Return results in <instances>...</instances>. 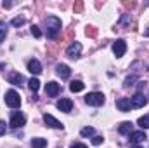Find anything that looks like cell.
<instances>
[{"instance_id":"cell-7","label":"cell","mask_w":149,"mask_h":148,"mask_svg":"<svg viewBox=\"0 0 149 148\" xmlns=\"http://www.w3.org/2000/svg\"><path fill=\"white\" fill-rule=\"evenodd\" d=\"M66 54H68V58H71V59L80 58V54H81V44H80V42H73V44L66 49Z\"/></svg>"},{"instance_id":"cell-15","label":"cell","mask_w":149,"mask_h":148,"mask_svg":"<svg viewBox=\"0 0 149 148\" xmlns=\"http://www.w3.org/2000/svg\"><path fill=\"white\" fill-rule=\"evenodd\" d=\"M28 70L33 75H40L42 73V65H40V61H38V59H31V61L28 63Z\"/></svg>"},{"instance_id":"cell-29","label":"cell","mask_w":149,"mask_h":148,"mask_svg":"<svg viewBox=\"0 0 149 148\" xmlns=\"http://www.w3.org/2000/svg\"><path fill=\"white\" fill-rule=\"evenodd\" d=\"M135 80H137V77H127V78H125V85H127V87H130V85H134V82H135Z\"/></svg>"},{"instance_id":"cell-23","label":"cell","mask_w":149,"mask_h":148,"mask_svg":"<svg viewBox=\"0 0 149 148\" xmlns=\"http://www.w3.org/2000/svg\"><path fill=\"white\" fill-rule=\"evenodd\" d=\"M85 35L90 37V38L97 37V28H95V26H87V28H85Z\"/></svg>"},{"instance_id":"cell-6","label":"cell","mask_w":149,"mask_h":148,"mask_svg":"<svg viewBox=\"0 0 149 148\" xmlns=\"http://www.w3.org/2000/svg\"><path fill=\"white\" fill-rule=\"evenodd\" d=\"M130 103H132V108H142V106L148 105V98L142 92H137V94H134V98L130 99Z\"/></svg>"},{"instance_id":"cell-33","label":"cell","mask_w":149,"mask_h":148,"mask_svg":"<svg viewBox=\"0 0 149 148\" xmlns=\"http://www.w3.org/2000/svg\"><path fill=\"white\" fill-rule=\"evenodd\" d=\"M2 5H3V9H9V7H10V5H12V4H10V2H3V4H2Z\"/></svg>"},{"instance_id":"cell-9","label":"cell","mask_w":149,"mask_h":148,"mask_svg":"<svg viewBox=\"0 0 149 148\" xmlns=\"http://www.w3.org/2000/svg\"><path fill=\"white\" fill-rule=\"evenodd\" d=\"M43 122H45L49 127H54V129H63V127H64V125L56 118V117H52V115H49V113H45V115H43Z\"/></svg>"},{"instance_id":"cell-17","label":"cell","mask_w":149,"mask_h":148,"mask_svg":"<svg viewBox=\"0 0 149 148\" xmlns=\"http://www.w3.org/2000/svg\"><path fill=\"white\" fill-rule=\"evenodd\" d=\"M83 82L81 80H73L71 84H70V91L71 92H80V91H83Z\"/></svg>"},{"instance_id":"cell-8","label":"cell","mask_w":149,"mask_h":148,"mask_svg":"<svg viewBox=\"0 0 149 148\" xmlns=\"http://www.w3.org/2000/svg\"><path fill=\"white\" fill-rule=\"evenodd\" d=\"M59 91H61V87H59L57 82H54V80L47 82V85H45V92H47L50 98H56V96L59 94Z\"/></svg>"},{"instance_id":"cell-26","label":"cell","mask_w":149,"mask_h":148,"mask_svg":"<svg viewBox=\"0 0 149 148\" xmlns=\"http://www.w3.org/2000/svg\"><path fill=\"white\" fill-rule=\"evenodd\" d=\"M73 9H74V12H76V14H80V12L83 11V2H81V0H78V2H74Z\"/></svg>"},{"instance_id":"cell-25","label":"cell","mask_w":149,"mask_h":148,"mask_svg":"<svg viewBox=\"0 0 149 148\" xmlns=\"http://www.w3.org/2000/svg\"><path fill=\"white\" fill-rule=\"evenodd\" d=\"M80 134L85 136V138H87V136H94V127H83Z\"/></svg>"},{"instance_id":"cell-32","label":"cell","mask_w":149,"mask_h":148,"mask_svg":"<svg viewBox=\"0 0 149 148\" xmlns=\"http://www.w3.org/2000/svg\"><path fill=\"white\" fill-rule=\"evenodd\" d=\"M70 148H87V145H83V143H73Z\"/></svg>"},{"instance_id":"cell-31","label":"cell","mask_w":149,"mask_h":148,"mask_svg":"<svg viewBox=\"0 0 149 148\" xmlns=\"http://www.w3.org/2000/svg\"><path fill=\"white\" fill-rule=\"evenodd\" d=\"M3 134H5V122L0 120V136H3Z\"/></svg>"},{"instance_id":"cell-22","label":"cell","mask_w":149,"mask_h":148,"mask_svg":"<svg viewBox=\"0 0 149 148\" xmlns=\"http://www.w3.org/2000/svg\"><path fill=\"white\" fill-rule=\"evenodd\" d=\"M24 23H26V19H24L23 16H17V18H14V19L10 21V25H12V26H17V28H19V26H23Z\"/></svg>"},{"instance_id":"cell-11","label":"cell","mask_w":149,"mask_h":148,"mask_svg":"<svg viewBox=\"0 0 149 148\" xmlns=\"http://www.w3.org/2000/svg\"><path fill=\"white\" fill-rule=\"evenodd\" d=\"M146 140H148V136H146L144 131H134L130 134V143H134V145H139V143H142Z\"/></svg>"},{"instance_id":"cell-27","label":"cell","mask_w":149,"mask_h":148,"mask_svg":"<svg viewBox=\"0 0 149 148\" xmlns=\"http://www.w3.org/2000/svg\"><path fill=\"white\" fill-rule=\"evenodd\" d=\"M92 143H94L95 147H99V145L104 143V138H102V136H94V138H92Z\"/></svg>"},{"instance_id":"cell-30","label":"cell","mask_w":149,"mask_h":148,"mask_svg":"<svg viewBox=\"0 0 149 148\" xmlns=\"http://www.w3.org/2000/svg\"><path fill=\"white\" fill-rule=\"evenodd\" d=\"M123 5H125L127 9H134L137 4H135V2H128V0H125V2H123Z\"/></svg>"},{"instance_id":"cell-28","label":"cell","mask_w":149,"mask_h":148,"mask_svg":"<svg viewBox=\"0 0 149 148\" xmlns=\"http://www.w3.org/2000/svg\"><path fill=\"white\" fill-rule=\"evenodd\" d=\"M31 33H33V37H37V38L42 37V32H40V28H38L37 25H33V26H31Z\"/></svg>"},{"instance_id":"cell-21","label":"cell","mask_w":149,"mask_h":148,"mask_svg":"<svg viewBox=\"0 0 149 148\" xmlns=\"http://www.w3.org/2000/svg\"><path fill=\"white\" fill-rule=\"evenodd\" d=\"M28 87L31 89V92H37L38 89H40V82H38V78H31V80L28 82Z\"/></svg>"},{"instance_id":"cell-34","label":"cell","mask_w":149,"mask_h":148,"mask_svg":"<svg viewBox=\"0 0 149 148\" xmlns=\"http://www.w3.org/2000/svg\"><path fill=\"white\" fill-rule=\"evenodd\" d=\"M144 35H146V37H149V28L146 30V32H144Z\"/></svg>"},{"instance_id":"cell-35","label":"cell","mask_w":149,"mask_h":148,"mask_svg":"<svg viewBox=\"0 0 149 148\" xmlns=\"http://www.w3.org/2000/svg\"><path fill=\"white\" fill-rule=\"evenodd\" d=\"M134 148H142V147H139V145H134Z\"/></svg>"},{"instance_id":"cell-2","label":"cell","mask_w":149,"mask_h":148,"mask_svg":"<svg viewBox=\"0 0 149 148\" xmlns=\"http://www.w3.org/2000/svg\"><path fill=\"white\" fill-rule=\"evenodd\" d=\"M104 101H106V98L102 92H88L85 96V103L90 106H101V105H104Z\"/></svg>"},{"instance_id":"cell-18","label":"cell","mask_w":149,"mask_h":148,"mask_svg":"<svg viewBox=\"0 0 149 148\" xmlns=\"http://www.w3.org/2000/svg\"><path fill=\"white\" fill-rule=\"evenodd\" d=\"M31 147L33 148H45L47 147V140H43V138H33L31 140Z\"/></svg>"},{"instance_id":"cell-19","label":"cell","mask_w":149,"mask_h":148,"mask_svg":"<svg viewBox=\"0 0 149 148\" xmlns=\"http://www.w3.org/2000/svg\"><path fill=\"white\" fill-rule=\"evenodd\" d=\"M137 124H139V127L144 131V129H149V113L148 115H144V117H141L139 120H137Z\"/></svg>"},{"instance_id":"cell-12","label":"cell","mask_w":149,"mask_h":148,"mask_svg":"<svg viewBox=\"0 0 149 148\" xmlns=\"http://www.w3.org/2000/svg\"><path fill=\"white\" fill-rule=\"evenodd\" d=\"M116 108L120 111H130L132 103H130L128 98H120V99H116Z\"/></svg>"},{"instance_id":"cell-1","label":"cell","mask_w":149,"mask_h":148,"mask_svg":"<svg viewBox=\"0 0 149 148\" xmlns=\"http://www.w3.org/2000/svg\"><path fill=\"white\" fill-rule=\"evenodd\" d=\"M45 26H47V37L56 38L57 33L61 32V19L56 16H47L45 18Z\"/></svg>"},{"instance_id":"cell-16","label":"cell","mask_w":149,"mask_h":148,"mask_svg":"<svg viewBox=\"0 0 149 148\" xmlns=\"http://www.w3.org/2000/svg\"><path fill=\"white\" fill-rule=\"evenodd\" d=\"M9 82H10L12 85H21V84L24 82V78H23V75L21 73L12 72V73H9Z\"/></svg>"},{"instance_id":"cell-4","label":"cell","mask_w":149,"mask_h":148,"mask_svg":"<svg viewBox=\"0 0 149 148\" xmlns=\"http://www.w3.org/2000/svg\"><path fill=\"white\" fill-rule=\"evenodd\" d=\"M24 124H26V117L21 111H14L12 117H10V127L17 129V127H23Z\"/></svg>"},{"instance_id":"cell-3","label":"cell","mask_w":149,"mask_h":148,"mask_svg":"<svg viewBox=\"0 0 149 148\" xmlns=\"http://www.w3.org/2000/svg\"><path fill=\"white\" fill-rule=\"evenodd\" d=\"M5 105L7 106H10V108H19V105H21V98H19V94L16 92V91H7L5 92Z\"/></svg>"},{"instance_id":"cell-10","label":"cell","mask_w":149,"mask_h":148,"mask_svg":"<svg viewBox=\"0 0 149 148\" xmlns=\"http://www.w3.org/2000/svg\"><path fill=\"white\" fill-rule=\"evenodd\" d=\"M57 110H61V111H64V113H70L71 111V108H73V101L71 99H68V98H63V99H59L57 101Z\"/></svg>"},{"instance_id":"cell-24","label":"cell","mask_w":149,"mask_h":148,"mask_svg":"<svg viewBox=\"0 0 149 148\" xmlns=\"http://www.w3.org/2000/svg\"><path fill=\"white\" fill-rule=\"evenodd\" d=\"M128 25H130V16H128V14H125V16L120 19L118 26H120V28H125V26H128Z\"/></svg>"},{"instance_id":"cell-20","label":"cell","mask_w":149,"mask_h":148,"mask_svg":"<svg viewBox=\"0 0 149 148\" xmlns=\"http://www.w3.org/2000/svg\"><path fill=\"white\" fill-rule=\"evenodd\" d=\"M7 23L5 21H0V42H3L5 40V37H7Z\"/></svg>"},{"instance_id":"cell-14","label":"cell","mask_w":149,"mask_h":148,"mask_svg":"<svg viewBox=\"0 0 149 148\" xmlns=\"http://www.w3.org/2000/svg\"><path fill=\"white\" fill-rule=\"evenodd\" d=\"M132 127H134L132 122H121V124L118 125V132H120V134H128V136H130V134L134 132Z\"/></svg>"},{"instance_id":"cell-13","label":"cell","mask_w":149,"mask_h":148,"mask_svg":"<svg viewBox=\"0 0 149 148\" xmlns=\"http://www.w3.org/2000/svg\"><path fill=\"white\" fill-rule=\"evenodd\" d=\"M56 73L59 75L61 78H70V75H71V70H70V66H68V65L61 63V65H57V68H56Z\"/></svg>"},{"instance_id":"cell-5","label":"cell","mask_w":149,"mask_h":148,"mask_svg":"<svg viewBox=\"0 0 149 148\" xmlns=\"http://www.w3.org/2000/svg\"><path fill=\"white\" fill-rule=\"evenodd\" d=\"M113 52H114L116 58H121V56L127 52V42H125L123 38H118V40L113 44Z\"/></svg>"}]
</instances>
